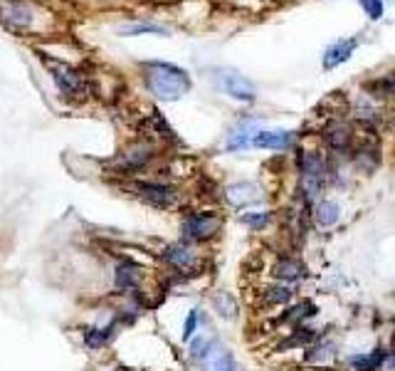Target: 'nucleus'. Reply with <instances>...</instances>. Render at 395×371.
<instances>
[{"instance_id":"obj_14","label":"nucleus","mask_w":395,"mask_h":371,"mask_svg":"<svg viewBox=\"0 0 395 371\" xmlns=\"http://www.w3.org/2000/svg\"><path fill=\"white\" fill-rule=\"evenodd\" d=\"M0 12H3V18H5L12 27H27V25L32 23V12L23 5H8Z\"/></svg>"},{"instance_id":"obj_12","label":"nucleus","mask_w":395,"mask_h":371,"mask_svg":"<svg viewBox=\"0 0 395 371\" xmlns=\"http://www.w3.org/2000/svg\"><path fill=\"white\" fill-rule=\"evenodd\" d=\"M151 146L148 144H136V146H131L126 154H123L121 159V166L123 171H134V168H141L143 164H146L148 159H151Z\"/></svg>"},{"instance_id":"obj_19","label":"nucleus","mask_w":395,"mask_h":371,"mask_svg":"<svg viewBox=\"0 0 395 371\" xmlns=\"http://www.w3.org/2000/svg\"><path fill=\"white\" fill-rule=\"evenodd\" d=\"M240 221L245 223L247 228L252 230H262L270 223V213L267 210H247V213H242Z\"/></svg>"},{"instance_id":"obj_24","label":"nucleus","mask_w":395,"mask_h":371,"mask_svg":"<svg viewBox=\"0 0 395 371\" xmlns=\"http://www.w3.org/2000/svg\"><path fill=\"white\" fill-rule=\"evenodd\" d=\"M195 329H198V309H191V315L185 317V324H183V339L191 341L195 337Z\"/></svg>"},{"instance_id":"obj_10","label":"nucleus","mask_w":395,"mask_h":371,"mask_svg":"<svg viewBox=\"0 0 395 371\" xmlns=\"http://www.w3.org/2000/svg\"><path fill=\"white\" fill-rule=\"evenodd\" d=\"M356 47H358L356 37L339 40L336 45H331V47L326 49V55H324V69H333V67H339V65H344V62L356 52Z\"/></svg>"},{"instance_id":"obj_9","label":"nucleus","mask_w":395,"mask_h":371,"mask_svg":"<svg viewBox=\"0 0 395 371\" xmlns=\"http://www.w3.org/2000/svg\"><path fill=\"white\" fill-rule=\"evenodd\" d=\"M291 139H294V134L291 131H284V129H265V131H254L252 136V146L257 148H277V151H282V148H287L291 144Z\"/></svg>"},{"instance_id":"obj_16","label":"nucleus","mask_w":395,"mask_h":371,"mask_svg":"<svg viewBox=\"0 0 395 371\" xmlns=\"http://www.w3.org/2000/svg\"><path fill=\"white\" fill-rule=\"evenodd\" d=\"M121 35H160V37H168L171 32L166 27L154 23H136V25H123L121 27Z\"/></svg>"},{"instance_id":"obj_3","label":"nucleus","mask_w":395,"mask_h":371,"mask_svg":"<svg viewBox=\"0 0 395 371\" xmlns=\"http://www.w3.org/2000/svg\"><path fill=\"white\" fill-rule=\"evenodd\" d=\"M134 191L141 201H146L154 208H171L178 201V191L168 183H158V181H139V183H134Z\"/></svg>"},{"instance_id":"obj_7","label":"nucleus","mask_w":395,"mask_h":371,"mask_svg":"<svg viewBox=\"0 0 395 371\" xmlns=\"http://www.w3.org/2000/svg\"><path fill=\"white\" fill-rule=\"evenodd\" d=\"M225 198H228V203L235 205V208H245V205L257 203L259 198H262V193H259V188L254 183L242 181V183L230 186L228 191H225Z\"/></svg>"},{"instance_id":"obj_4","label":"nucleus","mask_w":395,"mask_h":371,"mask_svg":"<svg viewBox=\"0 0 395 371\" xmlns=\"http://www.w3.org/2000/svg\"><path fill=\"white\" fill-rule=\"evenodd\" d=\"M45 65L49 67V72L55 77L62 94H67V97H80V94H84V80H82V74L77 72V69H72L69 65H62V62L57 60H47V57H45Z\"/></svg>"},{"instance_id":"obj_18","label":"nucleus","mask_w":395,"mask_h":371,"mask_svg":"<svg viewBox=\"0 0 395 371\" xmlns=\"http://www.w3.org/2000/svg\"><path fill=\"white\" fill-rule=\"evenodd\" d=\"M213 307H215L222 317H228V319H232V317L237 315V302L232 300L230 292H217V295L213 297Z\"/></svg>"},{"instance_id":"obj_21","label":"nucleus","mask_w":395,"mask_h":371,"mask_svg":"<svg viewBox=\"0 0 395 371\" xmlns=\"http://www.w3.org/2000/svg\"><path fill=\"white\" fill-rule=\"evenodd\" d=\"M109 341V329H99V327H92L84 332V344L92 346V349H99V346H104Z\"/></svg>"},{"instance_id":"obj_11","label":"nucleus","mask_w":395,"mask_h":371,"mask_svg":"<svg viewBox=\"0 0 395 371\" xmlns=\"http://www.w3.org/2000/svg\"><path fill=\"white\" fill-rule=\"evenodd\" d=\"M272 275L282 282H296V280H302L307 275V267L299 262L296 258H279L272 267Z\"/></svg>"},{"instance_id":"obj_13","label":"nucleus","mask_w":395,"mask_h":371,"mask_svg":"<svg viewBox=\"0 0 395 371\" xmlns=\"http://www.w3.org/2000/svg\"><path fill=\"white\" fill-rule=\"evenodd\" d=\"M326 142L331 144L336 151H344V148L351 144V131H348V126H346V124L336 122L326 129Z\"/></svg>"},{"instance_id":"obj_23","label":"nucleus","mask_w":395,"mask_h":371,"mask_svg":"<svg viewBox=\"0 0 395 371\" xmlns=\"http://www.w3.org/2000/svg\"><path fill=\"white\" fill-rule=\"evenodd\" d=\"M252 136L254 134H250V131H235V134H230V139H228V148L230 151H235V148H245L247 144L252 142Z\"/></svg>"},{"instance_id":"obj_17","label":"nucleus","mask_w":395,"mask_h":371,"mask_svg":"<svg viewBox=\"0 0 395 371\" xmlns=\"http://www.w3.org/2000/svg\"><path fill=\"white\" fill-rule=\"evenodd\" d=\"M339 205L336 203H331V201H321L319 205H316V223L319 225H333V223L339 221Z\"/></svg>"},{"instance_id":"obj_20","label":"nucleus","mask_w":395,"mask_h":371,"mask_svg":"<svg viewBox=\"0 0 395 371\" xmlns=\"http://www.w3.org/2000/svg\"><path fill=\"white\" fill-rule=\"evenodd\" d=\"M208 371H237V364L230 352H217L210 361V369Z\"/></svg>"},{"instance_id":"obj_5","label":"nucleus","mask_w":395,"mask_h":371,"mask_svg":"<svg viewBox=\"0 0 395 371\" xmlns=\"http://www.w3.org/2000/svg\"><path fill=\"white\" fill-rule=\"evenodd\" d=\"M160 258L168 267L178 272H193L198 267V255L193 253V247L188 243H173V245L163 247Z\"/></svg>"},{"instance_id":"obj_2","label":"nucleus","mask_w":395,"mask_h":371,"mask_svg":"<svg viewBox=\"0 0 395 371\" xmlns=\"http://www.w3.org/2000/svg\"><path fill=\"white\" fill-rule=\"evenodd\" d=\"M220 228L222 221L217 213L198 210V213H188L180 221V238H183V243H205L210 238H215Z\"/></svg>"},{"instance_id":"obj_1","label":"nucleus","mask_w":395,"mask_h":371,"mask_svg":"<svg viewBox=\"0 0 395 371\" xmlns=\"http://www.w3.org/2000/svg\"><path fill=\"white\" fill-rule=\"evenodd\" d=\"M143 72H146L143 77H146V87L151 89V94L163 102H176L185 97L193 87L188 72L171 62H148Z\"/></svg>"},{"instance_id":"obj_8","label":"nucleus","mask_w":395,"mask_h":371,"mask_svg":"<svg viewBox=\"0 0 395 371\" xmlns=\"http://www.w3.org/2000/svg\"><path fill=\"white\" fill-rule=\"evenodd\" d=\"M141 280H143L141 267L134 265V262H119L117 270H114V284H117V290L136 292L139 284H141Z\"/></svg>"},{"instance_id":"obj_22","label":"nucleus","mask_w":395,"mask_h":371,"mask_svg":"<svg viewBox=\"0 0 395 371\" xmlns=\"http://www.w3.org/2000/svg\"><path fill=\"white\" fill-rule=\"evenodd\" d=\"M265 300L272 304H284L291 300V290L289 287H282V284H274V287H267L265 290Z\"/></svg>"},{"instance_id":"obj_6","label":"nucleus","mask_w":395,"mask_h":371,"mask_svg":"<svg viewBox=\"0 0 395 371\" xmlns=\"http://www.w3.org/2000/svg\"><path fill=\"white\" fill-rule=\"evenodd\" d=\"M222 87L237 102H254V85L247 77H242V74L237 72L222 74Z\"/></svg>"},{"instance_id":"obj_25","label":"nucleus","mask_w":395,"mask_h":371,"mask_svg":"<svg viewBox=\"0 0 395 371\" xmlns=\"http://www.w3.org/2000/svg\"><path fill=\"white\" fill-rule=\"evenodd\" d=\"M363 10L368 12L370 20H381L383 18V3L381 0H361Z\"/></svg>"},{"instance_id":"obj_15","label":"nucleus","mask_w":395,"mask_h":371,"mask_svg":"<svg viewBox=\"0 0 395 371\" xmlns=\"http://www.w3.org/2000/svg\"><path fill=\"white\" fill-rule=\"evenodd\" d=\"M385 361V352H381V349H376V352L370 354H363V357H353L351 359V366L356 371H376L378 366Z\"/></svg>"}]
</instances>
